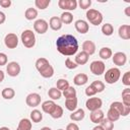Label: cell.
I'll return each mask as SVG.
<instances>
[{
	"instance_id": "1",
	"label": "cell",
	"mask_w": 130,
	"mask_h": 130,
	"mask_svg": "<svg viewBox=\"0 0 130 130\" xmlns=\"http://www.w3.org/2000/svg\"><path fill=\"white\" fill-rule=\"evenodd\" d=\"M56 47L60 54L64 56H72L78 51V42L72 35H63L57 39Z\"/></svg>"
},
{
	"instance_id": "2",
	"label": "cell",
	"mask_w": 130,
	"mask_h": 130,
	"mask_svg": "<svg viewBox=\"0 0 130 130\" xmlns=\"http://www.w3.org/2000/svg\"><path fill=\"white\" fill-rule=\"evenodd\" d=\"M20 39H21L22 45L27 49H30L36 45V36H35V32H32V30L30 29L23 30L21 32Z\"/></svg>"
},
{
	"instance_id": "3",
	"label": "cell",
	"mask_w": 130,
	"mask_h": 130,
	"mask_svg": "<svg viewBox=\"0 0 130 130\" xmlns=\"http://www.w3.org/2000/svg\"><path fill=\"white\" fill-rule=\"evenodd\" d=\"M86 18L87 20L93 24V25H99L103 22V14L96 10V9H92V8H89L87 11H86Z\"/></svg>"
},
{
	"instance_id": "4",
	"label": "cell",
	"mask_w": 130,
	"mask_h": 130,
	"mask_svg": "<svg viewBox=\"0 0 130 130\" xmlns=\"http://www.w3.org/2000/svg\"><path fill=\"white\" fill-rule=\"evenodd\" d=\"M121 76V71L119 68L117 67H113V68H110L108 71H106L105 73V81L109 84H114L116 83L119 78Z\"/></svg>"
},
{
	"instance_id": "5",
	"label": "cell",
	"mask_w": 130,
	"mask_h": 130,
	"mask_svg": "<svg viewBox=\"0 0 130 130\" xmlns=\"http://www.w3.org/2000/svg\"><path fill=\"white\" fill-rule=\"evenodd\" d=\"M102 106H103V101L100 98H89L85 102V107L90 112L100 110L102 108Z\"/></svg>"
},
{
	"instance_id": "6",
	"label": "cell",
	"mask_w": 130,
	"mask_h": 130,
	"mask_svg": "<svg viewBox=\"0 0 130 130\" xmlns=\"http://www.w3.org/2000/svg\"><path fill=\"white\" fill-rule=\"evenodd\" d=\"M105 63L103 61H92L89 65V69L92 74L94 75H102L105 72Z\"/></svg>"
},
{
	"instance_id": "7",
	"label": "cell",
	"mask_w": 130,
	"mask_h": 130,
	"mask_svg": "<svg viewBox=\"0 0 130 130\" xmlns=\"http://www.w3.org/2000/svg\"><path fill=\"white\" fill-rule=\"evenodd\" d=\"M58 6L65 10V11H72L75 10L77 7V1L76 0H59L58 1Z\"/></svg>"
},
{
	"instance_id": "8",
	"label": "cell",
	"mask_w": 130,
	"mask_h": 130,
	"mask_svg": "<svg viewBox=\"0 0 130 130\" xmlns=\"http://www.w3.org/2000/svg\"><path fill=\"white\" fill-rule=\"evenodd\" d=\"M4 44L8 49H15L18 45V38L15 34L9 32L4 38Z\"/></svg>"
},
{
	"instance_id": "9",
	"label": "cell",
	"mask_w": 130,
	"mask_h": 130,
	"mask_svg": "<svg viewBox=\"0 0 130 130\" xmlns=\"http://www.w3.org/2000/svg\"><path fill=\"white\" fill-rule=\"evenodd\" d=\"M110 108L116 110L120 114V116H123V117L127 116L130 113V107L123 105L121 102H114V103H112L111 106H110Z\"/></svg>"
},
{
	"instance_id": "10",
	"label": "cell",
	"mask_w": 130,
	"mask_h": 130,
	"mask_svg": "<svg viewBox=\"0 0 130 130\" xmlns=\"http://www.w3.org/2000/svg\"><path fill=\"white\" fill-rule=\"evenodd\" d=\"M49 28V23L45 20V19H37L34 23V29L36 32L40 34V35H43L45 32H47Z\"/></svg>"
},
{
	"instance_id": "11",
	"label": "cell",
	"mask_w": 130,
	"mask_h": 130,
	"mask_svg": "<svg viewBox=\"0 0 130 130\" xmlns=\"http://www.w3.org/2000/svg\"><path fill=\"white\" fill-rule=\"evenodd\" d=\"M6 72L9 76L15 77L20 73V65L15 61L9 62L6 66Z\"/></svg>"
},
{
	"instance_id": "12",
	"label": "cell",
	"mask_w": 130,
	"mask_h": 130,
	"mask_svg": "<svg viewBox=\"0 0 130 130\" xmlns=\"http://www.w3.org/2000/svg\"><path fill=\"white\" fill-rule=\"evenodd\" d=\"M25 103L28 107H31V108L38 107L41 104V95L37 92H31V93L27 94V96L25 99Z\"/></svg>"
},
{
	"instance_id": "13",
	"label": "cell",
	"mask_w": 130,
	"mask_h": 130,
	"mask_svg": "<svg viewBox=\"0 0 130 130\" xmlns=\"http://www.w3.org/2000/svg\"><path fill=\"white\" fill-rule=\"evenodd\" d=\"M127 62V56L123 52H117L113 56V63L117 66H123Z\"/></svg>"
},
{
	"instance_id": "14",
	"label": "cell",
	"mask_w": 130,
	"mask_h": 130,
	"mask_svg": "<svg viewBox=\"0 0 130 130\" xmlns=\"http://www.w3.org/2000/svg\"><path fill=\"white\" fill-rule=\"evenodd\" d=\"M74 26H75V29L79 32V34H86L89 29V25L88 23L83 20V19H78L75 21L74 23Z\"/></svg>"
},
{
	"instance_id": "15",
	"label": "cell",
	"mask_w": 130,
	"mask_h": 130,
	"mask_svg": "<svg viewBox=\"0 0 130 130\" xmlns=\"http://www.w3.org/2000/svg\"><path fill=\"white\" fill-rule=\"evenodd\" d=\"M89 118H90V121H91L92 123L99 125V124L101 123V121L105 118V114H104V112L100 109V110H96V111L91 112Z\"/></svg>"
},
{
	"instance_id": "16",
	"label": "cell",
	"mask_w": 130,
	"mask_h": 130,
	"mask_svg": "<svg viewBox=\"0 0 130 130\" xmlns=\"http://www.w3.org/2000/svg\"><path fill=\"white\" fill-rule=\"evenodd\" d=\"M82 51L88 55H92L95 52V44L92 41H84L82 43Z\"/></svg>"
},
{
	"instance_id": "17",
	"label": "cell",
	"mask_w": 130,
	"mask_h": 130,
	"mask_svg": "<svg viewBox=\"0 0 130 130\" xmlns=\"http://www.w3.org/2000/svg\"><path fill=\"white\" fill-rule=\"evenodd\" d=\"M119 37L123 40H129L130 39V25L128 24H122L119 27L118 30Z\"/></svg>"
},
{
	"instance_id": "18",
	"label": "cell",
	"mask_w": 130,
	"mask_h": 130,
	"mask_svg": "<svg viewBox=\"0 0 130 130\" xmlns=\"http://www.w3.org/2000/svg\"><path fill=\"white\" fill-rule=\"evenodd\" d=\"M62 25H63V23H62L60 17H58V16H52V17L50 18L49 26H50L53 30H59V29H61Z\"/></svg>"
},
{
	"instance_id": "19",
	"label": "cell",
	"mask_w": 130,
	"mask_h": 130,
	"mask_svg": "<svg viewBox=\"0 0 130 130\" xmlns=\"http://www.w3.org/2000/svg\"><path fill=\"white\" fill-rule=\"evenodd\" d=\"M87 81H88V77H87V75L85 73H78L73 78V83L75 85H78V86L84 85Z\"/></svg>"
},
{
	"instance_id": "20",
	"label": "cell",
	"mask_w": 130,
	"mask_h": 130,
	"mask_svg": "<svg viewBox=\"0 0 130 130\" xmlns=\"http://www.w3.org/2000/svg\"><path fill=\"white\" fill-rule=\"evenodd\" d=\"M88 58H89V55L86 54L85 52L81 51V52H79V53L76 55V57H75V61H74V62H75L77 65H84V64L87 63Z\"/></svg>"
},
{
	"instance_id": "21",
	"label": "cell",
	"mask_w": 130,
	"mask_h": 130,
	"mask_svg": "<svg viewBox=\"0 0 130 130\" xmlns=\"http://www.w3.org/2000/svg\"><path fill=\"white\" fill-rule=\"evenodd\" d=\"M55 107H56V104H55L54 101H46V102H44L42 104V110H43V112H45V113H47L49 115L53 112V110L55 109Z\"/></svg>"
},
{
	"instance_id": "22",
	"label": "cell",
	"mask_w": 130,
	"mask_h": 130,
	"mask_svg": "<svg viewBox=\"0 0 130 130\" xmlns=\"http://www.w3.org/2000/svg\"><path fill=\"white\" fill-rule=\"evenodd\" d=\"M65 108L70 111L73 112L76 110L77 108V98H72V99H66L65 100Z\"/></svg>"
},
{
	"instance_id": "23",
	"label": "cell",
	"mask_w": 130,
	"mask_h": 130,
	"mask_svg": "<svg viewBox=\"0 0 130 130\" xmlns=\"http://www.w3.org/2000/svg\"><path fill=\"white\" fill-rule=\"evenodd\" d=\"M85 116L84 110L82 109H78L72 112V114H70V119L72 121H81Z\"/></svg>"
},
{
	"instance_id": "24",
	"label": "cell",
	"mask_w": 130,
	"mask_h": 130,
	"mask_svg": "<svg viewBox=\"0 0 130 130\" xmlns=\"http://www.w3.org/2000/svg\"><path fill=\"white\" fill-rule=\"evenodd\" d=\"M16 130H31V121L29 119H21L18 123Z\"/></svg>"
},
{
	"instance_id": "25",
	"label": "cell",
	"mask_w": 130,
	"mask_h": 130,
	"mask_svg": "<svg viewBox=\"0 0 130 130\" xmlns=\"http://www.w3.org/2000/svg\"><path fill=\"white\" fill-rule=\"evenodd\" d=\"M36 68H37V70L39 71V72H41L42 70H44L46 67H48L49 65H50V63H49V61L46 59V58H39L37 61H36Z\"/></svg>"
},
{
	"instance_id": "26",
	"label": "cell",
	"mask_w": 130,
	"mask_h": 130,
	"mask_svg": "<svg viewBox=\"0 0 130 130\" xmlns=\"http://www.w3.org/2000/svg\"><path fill=\"white\" fill-rule=\"evenodd\" d=\"M99 55L103 60H108L109 58H111L113 56V52H112V50L110 48L103 47V48H101V50L99 52Z\"/></svg>"
},
{
	"instance_id": "27",
	"label": "cell",
	"mask_w": 130,
	"mask_h": 130,
	"mask_svg": "<svg viewBox=\"0 0 130 130\" xmlns=\"http://www.w3.org/2000/svg\"><path fill=\"white\" fill-rule=\"evenodd\" d=\"M38 16V10L36 8H32V7H29L25 10L24 12V17L27 19V20H32V19H36Z\"/></svg>"
},
{
	"instance_id": "28",
	"label": "cell",
	"mask_w": 130,
	"mask_h": 130,
	"mask_svg": "<svg viewBox=\"0 0 130 130\" xmlns=\"http://www.w3.org/2000/svg\"><path fill=\"white\" fill-rule=\"evenodd\" d=\"M1 95H2V98H4L5 100H11V99L14 98L15 91H14V89L11 88V87H5V88L2 90Z\"/></svg>"
},
{
	"instance_id": "29",
	"label": "cell",
	"mask_w": 130,
	"mask_h": 130,
	"mask_svg": "<svg viewBox=\"0 0 130 130\" xmlns=\"http://www.w3.org/2000/svg\"><path fill=\"white\" fill-rule=\"evenodd\" d=\"M48 95L53 100V101H56V100H59L62 95V92L57 88V87H51L48 91Z\"/></svg>"
},
{
	"instance_id": "30",
	"label": "cell",
	"mask_w": 130,
	"mask_h": 130,
	"mask_svg": "<svg viewBox=\"0 0 130 130\" xmlns=\"http://www.w3.org/2000/svg\"><path fill=\"white\" fill-rule=\"evenodd\" d=\"M119 118H120V114H119L116 110H114V109L110 108V109H109V111H108V113H107V119L114 123L115 121L119 120Z\"/></svg>"
},
{
	"instance_id": "31",
	"label": "cell",
	"mask_w": 130,
	"mask_h": 130,
	"mask_svg": "<svg viewBox=\"0 0 130 130\" xmlns=\"http://www.w3.org/2000/svg\"><path fill=\"white\" fill-rule=\"evenodd\" d=\"M122 104L130 107V88L126 87L122 91Z\"/></svg>"
},
{
	"instance_id": "32",
	"label": "cell",
	"mask_w": 130,
	"mask_h": 130,
	"mask_svg": "<svg viewBox=\"0 0 130 130\" xmlns=\"http://www.w3.org/2000/svg\"><path fill=\"white\" fill-rule=\"evenodd\" d=\"M30 120L34 123H39L43 120V114L39 110H32L30 113Z\"/></svg>"
},
{
	"instance_id": "33",
	"label": "cell",
	"mask_w": 130,
	"mask_h": 130,
	"mask_svg": "<svg viewBox=\"0 0 130 130\" xmlns=\"http://www.w3.org/2000/svg\"><path fill=\"white\" fill-rule=\"evenodd\" d=\"M60 19L62 21V23H65V24H69L73 21V15L71 12H68V11H65L61 14L60 16Z\"/></svg>"
},
{
	"instance_id": "34",
	"label": "cell",
	"mask_w": 130,
	"mask_h": 130,
	"mask_svg": "<svg viewBox=\"0 0 130 130\" xmlns=\"http://www.w3.org/2000/svg\"><path fill=\"white\" fill-rule=\"evenodd\" d=\"M41 74V76H43L44 78H51L54 75V68L52 67V65L50 64L48 67H46L44 70H42L41 72H39Z\"/></svg>"
},
{
	"instance_id": "35",
	"label": "cell",
	"mask_w": 130,
	"mask_h": 130,
	"mask_svg": "<svg viewBox=\"0 0 130 130\" xmlns=\"http://www.w3.org/2000/svg\"><path fill=\"white\" fill-rule=\"evenodd\" d=\"M50 116L53 118V119H60L62 116H63V108L59 105H56L55 109L53 110V112L50 114Z\"/></svg>"
},
{
	"instance_id": "36",
	"label": "cell",
	"mask_w": 130,
	"mask_h": 130,
	"mask_svg": "<svg viewBox=\"0 0 130 130\" xmlns=\"http://www.w3.org/2000/svg\"><path fill=\"white\" fill-rule=\"evenodd\" d=\"M63 95L65 96V99L76 98V89L73 86H68L65 90H63Z\"/></svg>"
},
{
	"instance_id": "37",
	"label": "cell",
	"mask_w": 130,
	"mask_h": 130,
	"mask_svg": "<svg viewBox=\"0 0 130 130\" xmlns=\"http://www.w3.org/2000/svg\"><path fill=\"white\" fill-rule=\"evenodd\" d=\"M102 32H103L105 36H108V37L112 36L113 32H114V27H113V25H112L111 23H105V24H103V26H102Z\"/></svg>"
},
{
	"instance_id": "38",
	"label": "cell",
	"mask_w": 130,
	"mask_h": 130,
	"mask_svg": "<svg viewBox=\"0 0 130 130\" xmlns=\"http://www.w3.org/2000/svg\"><path fill=\"white\" fill-rule=\"evenodd\" d=\"M51 3V0H36L35 1V5L37 8L41 9V10H44L46 9Z\"/></svg>"
},
{
	"instance_id": "39",
	"label": "cell",
	"mask_w": 130,
	"mask_h": 130,
	"mask_svg": "<svg viewBox=\"0 0 130 130\" xmlns=\"http://www.w3.org/2000/svg\"><path fill=\"white\" fill-rule=\"evenodd\" d=\"M90 85L94 88V90L96 91V93L98 92H102L105 89V83L103 81H101V80H94Z\"/></svg>"
},
{
	"instance_id": "40",
	"label": "cell",
	"mask_w": 130,
	"mask_h": 130,
	"mask_svg": "<svg viewBox=\"0 0 130 130\" xmlns=\"http://www.w3.org/2000/svg\"><path fill=\"white\" fill-rule=\"evenodd\" d=\"M100 125L103 127L104 130H113V129H114V123L111 122L110 120H108L107 118H104V119L101 121Z\"/></svg>"
},
{
	"instance_id": "41",
	"label": "cell",
	"mask_w": 130,
	"mask_h": 130,
	"mask_svg": "<svg viewBox=\"0 0 130 130\" xmlns=\"http://www.w3.org/2000/svg\"><path fill=\"white\" fill-rule=\"evenodd\" d=\"M68 86H70V85H69L68 80L63 79V78H60V79H58V80H57V88H58L60 91L65 90Z\"/></svg>"
},
{
	"instance_id": "42",
	"label": "cell",
	"mask_w": 130,
	"mask_h": 130,
	"mask_svg": "<svg viewBox=\"0 0 130 130\" xmlns=\"http://www.w3.org/2000/svg\"><path fill=\"white\" fill-rule=\"evenodd\" d=\"M77 4L81 9H88L91 5V0H79Z\"/></svg>"
},
{
	"instance_id": "43",
	"label": "cell",
	"mask_w": 130,
	"mask_h": 130,
	"mask_svg": "<svg viewBox=\"0 0 130 130\" xmlns=\"http://www.w3.org/2000/svg\"><path fill=\"white\" fill-rule=\"evenodd\" d=\"M122 83L126 86L130 85V71H127L124 73V75L122 76Z\"/></svg>"
},
{
	"instance_id": "44",
	"label": "cell",
	"mask_w": 130,
	"mask_h": 130,
	"mask_svg": "<svg viewBox=\"0 0 130 130\" xmlns=\"http://www.w3.org/2000/svg\"><path fill=\"white\" fill-rule=\"evenodd\" d=\"M65 66H66V68H68V69H75L78 65H77L74 61H72L70 58H67V59L65 60Z\"/></svg>"
},
{
	"instance_id": "45",
	"label": "cell",
	"mask_w": 130,
	"mask_h": 130,
	"mask_svg": "<svg viewBox=\"0 0 130 130\" xmlns=\"http://www.w3.org/2000/svg\"><path fill=\"white\" fill-rule=\"evenodd\" d=\"M96 93V91L94 90V88L91 86V85H89V86H87L86 88H85V94L87 95V96H92V95H94Z\"/></svg>"
},
{
	"instance_id": "46",
	"label": "cell",
	"mask_w": 130,
	"mask_h": 130,
	"mask_svg": "<svg viewBox=\"0 0 130 130\" xmlns=\"http://www.w3.org/2000/svg\"><path fill=\"white\" fill-rule=\"evenodd\" d=\"M7 55L5 53H0V66H4L7 65Z\"/></svg>"
},
{
	"instance_id": "47",
	"label": "cell",
	"mask_w": 130,
	"mask_h": 130,
	"mask_svg": "<svg viewBox=\"0 0 130 130\" xmlns=\"http://www.w3.org/2000/svg\"><path fill=\"white\" fill-rule=\"evenodd\" d=\"M66 130H79V126L76 123H69L66 127Z\"/></svg>"
},
{
	"instance_id": "48",
	"label": "cell",
	"mask_w": 130,
	"mask_h": 130,
	"mask_svg": "<svg viewBox=\"0 0 130 130\" xmlns=\"http://www.w3.org/2000/svg\"><path fill=\"white\" fill-rule=\"evenodd\" d=\"M11 5V0H0V6L3 8H8Z\"/></svg>"
},
{
	"instance_id": "49",
	"label": "cell",
	"mask_w": 130,
	"mask_h": 130,
	"mask_svg": "<svg viewBox=\"0 0 130 130\" xmlns=\"http://www.w3.org/2000/svg\"><path fill=\"white\" fill-rule=\"evenodd\" d=\"M5 20H6V15H5V13L2 12V11H0V24L4 23Z\"/></svg>"
},
{
	"instance_id": "50",
	"label": "cell",
	"mask_w": 130,
	"mask_h": 130,
	"mask_svg": "<svg viewBox=\"0 0 130 130\" xmlns=\"http://www.w3.org/2000/svg\"><path fill=\"white\" fill-rule=\"evenodd\" d=\"M92 130H104V129H103V127L101 125H96V126H94L92 128Z\"/></svg>"
},
{
	"instance_id": "51",
	"label": "cell",
	"mask_w": 130,
	"mask_h": 130,
	"mask_svg": "<svg viewBox=\"0 0 130 130\" xmlns=\"http://www.w3.org/2000/svg\"><path fill=\"white\" fill-rule=\"evenodd\" d=\"M3 79H4V72L2 70H0V82L3 81Z\"/></svg>"
},
{
	"instance_id": "52",
	"label": "cell",
	"mask_w": 130,
	"mask_h": 130,
	"mask_svg": "<svg viewBox=\"0 0 130 130\" xmlns=\"http://www.w3.org/2000/svg\"><path fill=\"white\" fill-rule=\"evenodd\" d=\"M129 10H130V7H126V8H125V13H126L127 16H130V12H129Z\"/></svg>"
},
{
	"instance_id": "53",
	"label": "cell",
	"mask_w": 130,
	"mask_h": 130,
	"mask_svg": "<svg viewBox=\"0 0 130 130\" xmlns=\"http://www.w3.org/2000/svg\"><path fill=\"white\" fill-rule=\"evenodd\" d=\"M41 130H52L50 127H43V128H41Z\"/></svg>"
},
{
	"instance_id": "54",
	"label": "cell",
	"mask_w": 130,
	"mask_h": 130,
	"mask_svg": "<svg viewBox=\"0 0 130 130\" xmlns=\"http://www.w3.org/2000/svg\"><path fill=\"white\" fill-rule=\"evenodd\" d=\"M0 130H10V129H9L8 127H1Z\"/></svg>"
},
{
	"instance_id": "55",
	"label": "cell",
	"mask_w": 130,
	"mask_h": 130,
	"mask_svg": "<svg viewBox=\"0 0 130 130\" xmlns=\"http://www.w3.org/2000/svg\"><path fill=\"white\" fill-rule=\"evenodd\" d=\"M58 130H64V129H58Z\"/></svg>"
}]
</instances>
